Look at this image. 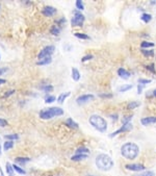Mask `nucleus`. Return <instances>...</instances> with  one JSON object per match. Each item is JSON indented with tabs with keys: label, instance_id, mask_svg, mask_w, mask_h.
Listing matches in <instances>:
<instances>
[{
	"label": "nucleus",
	"instance_id": "f257e3e1",
	"mask_svg": "<svg viewBox=\"0 0 156 176\" xmlns=\"http://www.w3.org/2000/svg\"><path fill=\"white\" fill-rule=\"evenodd\" d=\"M140 153V147L134 143H125L121 147V154L127 160H134Z\"/></svg>",
	"mask_w": 156,
	"mask_h": 176
},
{
	"label": "nucleus",
	"instance_id": "f03ea898",
	"mask_svg": "<svg viewBox=\"0 0 156 176\" xmlns=\"http://www.w3.org/2000/svg\"><path fill=\"white\" fill-rule=\"evenodd\" d=\"M95 164H96L98 169L101 170V171H108L114 167V161L108 154L101 153V154L97 155Z\"/></svg>",
	"mask_w": 156,
	"mask_h": 176
},
{
	"label": "nucleus",
	"instance_id": "7ed1b4c3",
	"mask_svg": "<svg viewBox=\"0 0 156 176\" xmlns=\"http://www.w3.org/2000/svg\"><path fill=\"white\" fill-rule=\"evenodd\" d=\"M90 124L94 127L95 129H97L100 132H104L106 131L107 129V122L106 120L102 118L101 116H98V115H92L89 119Z\"/></svg>",
	"mask_w": 156,
	"mask_h": 176
},
{
	"label": "nucleus",
	"instance_id": "20e7f679",
	"mask_svg": "<svg viewBox=\"0 0 156 176\" xmlns=\"http://www.w3.org/2000/svg\"><path fill=\"white\" fill-rule=\"evenodd\" d=\"M39 115H40L41 119L49 120L56 116H63V115H64V110L60 108V107L53 106V107H50V108H45V110L41 111Z\"/></svg>",
	"mask_w": 156,
	"mask_h": 176
},
{
	"label": "nucleus",
	"instance_id": "39448f33",
	"mask_svg": "<svg viewBox=\"0 0 156 176\" xmlns=\"http://www.w3.org/2000/svg\"><path fill=\"white\" fill-rule=\"evenodd\" d=\"M73 18L71 20V24L72 26H77V27H81L83 25V22H84L85 18L82 14H81L79 11H74L73 12Z\"/></svg>",
	"mask_w": 156,
	"mask_h": 176
},
{
	"label": "nucleus",
	"instance_id": "423d86ee",
	"mask_svg": "<svg viewBox=\"0 0 156 176\" xmlns=\"http://www.w3.org/2000/svg\"><path fill=\"white\" fill-rule=\"evenodd\" d=\"M54 51H55V47L53 45H49V46H46V47H44L40 51V53L38 54L39 61L42 60V58H44V57L51 56V55L54 53Z\"/></svg>",
	"mask_w": 156,
	"mask_h": 176
},
{
	"label": "nucleus",
	"instance_id": "0eeeda50",
	"mask_svg": "<svg viewBox=\"0 0 156 176\" xmlns=\"http://www.w3.org/2000/svg\"><path fill=\"white\" fill-rule=\"evenodd\" d=\"M133 128V125L131 123H126V124H123L122 126H121L120 129H118V130L114 131L112 133H110L109 134V137L110 138H115L116 136H118L119 133H122V132H127V131H130L131 129Z\"/></svg>",
	"mask_w": 156,
	"mask_h": 176
},
{
	"label": "nucleus",
	"instance_id": "6e6552de",
	"mask_svg": "<svg viewBox=\"0 0 156 176\" xmlns=\"http://www.w3.org/2000/svg\"><path fill=\"white\" fill-rule=\"evenodd\" d=\"M94 98H95L94 95H92V94H84V95H80L79 97H77L76 102H77V104H79V105H83V104H85V103L92 101Z\"/></svg>",
	"mask_w": 156,
	"mask_h": 176
},
{
	"label": "nucleus",
	"instance_id": "1a4fd4ad",
	"mask_svg": "<svg viewBox=\"0 0 156 176\" xmlns=\"http://www.w3.org/2000/svg\"><path fill=\"white\" fill-rule=\"evenodd\" d=\"M125 168L129 171H133V172H140V171H144L146 169V167L142 164H128L125 166Z\"/></svg>",
	"mask_w": 156,
	"mask_h": 176
},
{
	"label": "nucleus",
	"instance_id": "9d476101",
	"mask_svg": "<svg viewBox=\"0 0 156 176\" xmlns=\"http://www.w3.org/2000/svg\"><path fill=\"white\" fill-rule=\"evenodd\" d=\"M56 8L53 6H50V5H47V6H45L44 8H43L42 13L44 16L46 17H52V16H54L55 14H56Z\"/></svg>",
	"mask_w": 156,
	"mask_h": 176
},
{
	"label": "nucleus",
	"instance_id": "9b49d317",
	"mask_svg": "<svg viewBox=\"0 0 156 176\" xmlns=\"http://www.w3.org/2000/svg\"><path fill=\"white\" fill-rule=\"evenodd\" d=\"M141 123L144 126H148L150 124H155L156 123V117H146L141 120Z\"/></svg>",
	"mask_w": 156,
	"mask_h": 176
},
{
	"label": "nucleus",
	"instance_id": "f8f14e48",
	"mask_svg": "<svg viewBox=\"0 0 156 176\" xmlns=\"http://www.w3.org/2000/svg\"><path fill=\"white\" fill-rule=\"evenodd\" d=\"M118 75L121 77V78L128 79V78H130V76H131V73H130L129 71H127V70H125L124 68H120V69L118 70Z\"/></svg>",
	"mask_w": 156,
	"mask_h": 176
},
{
	"label": "nucleus",
	"instance_id": "ddd939ff",
	"mask_svg": "<svg viewBox=\"0 0 156 176\" xmlns=\"http://www.w3.org/2000/svg\"><path fill=\"white\" fill-rule=\"evenodd\" d=\"M66 125H67V126L70 127V128H73V129H77L78 127H79V125H78L77 122L74 121L72 118H68V119H67Z\"/></svg>",
	"mask_w": 156,
	"mask_h": 176
},
{
	"label": "nucleus",
	"instance_id": "4468645a",
	"mask_svg": "<svg viewBox=\"0 0 156 176\" xmlns=\"http://www.w3.org/2000/svg\"><path fill=\"white\" fill-rule=\"evenodd\" d=\"M89 154H77V153H76L75 155H73V156L71 157V160L73 161V162H80V161L86 160Z\"/></svg>",
	"mask_w": 156,
	"mask_h": 176
},
{
	"label": "nucleus",
	"instance_id": "2eb2a0df",
	"mask_svg": "<svg viewBox=\"0 0 156 176\" xmlns=\"http://www.w3.org/2000/svg\"><path fill=\"white\" fill-rule=\"evenodd\" d=\"M70 95H71V92H65V93H62L60 95L58 96V98H57V101H58V103H64V101Z\"/></svg>",
	"mask_w": 156,
	"mask_h": 176
},
{
	"label": "nucleus",
	"instance_id": "dca6fc26",
	"mask_svg": "<svg viewBox=\"0 0 156 176\" xmlns=\"http://www.w3.org/2000/svg\"><path fill=\"white\" fill-rule=\"evenodd\" d=\"M5 170H6V173L8 174V176H14L15 175V170L13 168V165L11 163H6L5 165Z\"/></svg>",
	"mask_w": 156,
	"mask_h": 176
},
{
	"label": "nucleus",
	"instance_id": "f3484780",
	"mask_svg": "<svg viewBox=\"0 0 156 176\" xmlns=\"http://www.w3.org/2000/svg\"><path fill=\"white\" fill-rule=\"evenodd\" d=\"M52 62V57L49 56V57H44V58H42V60H40L38 63H37V65H39V66H44V65H48L50 64V63Z\"/></svg>",
	"mask_w": 156,
	"mask_h": 176
},
{
	"label": "nucleus",
	"instance_id": "a211bd4d",
	"mask_svg": "<svg viewBox=\"0 0 156 176\" xmlns=\"http://www.w3.org/2000/svg\"><path fill=\"white\" fill-rule=\"evenodd\" d=\"M72 78L75 81H78L80 79V73L76 68H72Z\"/></svg>",
	"mask_w": 156,
	"mask_h": 176
},
{
	"label": "nucleus",
	"instance_id": "6ab92c4d",
	"mask_svg": "<svg viewBox=\"0 0 156 176\" xmlns=\"http://www.w3.org/2000/svg\"><path fill=\"white\" fill-rule=\"evenodd\" d=\"M16 163H18V164H22V165H24V164H26V163H29L30 162V158L29 157H21V156H18V157H16Z\"/></svg>",
	"mask_w": 156,
	"mask_h": 176
},
{
	"label": "nucleus",
	"instance_id": "aec40b11",
	"mask_svg": "<svg viewBox=\"0 0 156 176\" xmlns=\"http://www.w3.org/2000/svg\"><path fill=\"white\" fill-rule=\"evenodd\" d=\"M76 153H77V154H89V153H90V150H89L86 147H83L82 146V147L77 148Z\"/></svg>",
	"mask_w": 156,
	"mask_h": 176
},
{
	"label": "nucleus",
	"instance_id": "412c9836",
	"mask_svg": "<svg viewBox=\"0 0 156 176\" xmlns=\"http://www.w3.org/2000/svg\"><path fill=\"white\" fill-rule=\"evenodd\" d=\"M13 147H14V142H13V141H6V142L3 143V149H4L5 151L12 149Z\"/></svg>",
	"mask_w": 156,
	"mask_h": 176
},
{
	"label": "nucleus",
	"instance_id": "4be33fe9",
	"mask_svg": "<svg viewBox=\"0 0 156 176\" xmlns=\"http://www.w3.org/2000/svg\"><path fill=\"white\" fill-rule=\"evenodd\" d=\"M74 36L78 39H81V40H91V38L88 36V34H85V33H81V32H75L74 33Z\"/></svg>",
	"mask_w": 156,
	"mask_h": 176
},
{
	"label": "nucleus",
	"instance_id": "5701e85b",
	"mask_svg": "<svg viewBox=\"0 0 156 176\" xmlns=\"http://www.w3.org/2000/svg\"><path fill=\"white\" fill-rule=\"evenodd\" d=\"M132 84H123L122 87H120L119 88V92H121V93H123V92H126V91H129L132 89Z\"/></svg>",
	"mask_w": 156,
	"mask_h": 176
},
{
	"label": "nucleus",
	"instance_id": "b1692460",
	"mask_svg": "<svg viewBox=\"0 0 156 176\" xmlns=\"http://www.w3.org/2000/svg\"><path fill=\"white\" fill-rule=\"evenodd\" d=\"M141 19H142V21H144L145 23H148V22H150L151 21V19H152V16L150 14H143L142 15V17H141Z\"/></svg>",
	"mask_w": 156,
	"mask_h": 176
},
{
	"label": "nucleus",
	"instance_id": "393cba45",
	"mask_svg": "<svg viewBox=\"0 0 156 176\" xmlns=\"http://www.w3.org/2000/svg\"><path fill=\"white\" fill-rule=\"evenodd\" d=\"M50 32H51L53 36H58L59 33H60V28H59L58 26H56V25H54V26L51 27Z\"/></svg>",
	"mask_w": 156,
	"mask_h": 176
},
{
	"label": "nucleus",
	"instance_id": "a878e982",
	"mask_svg": "<svg viewBox=\"0 0 156 176\" xmlns=\"http://www.w3.org/2000/svg\"><path fill=\"white\" fill-rule=\"evenodd\" d=\"M141 47L142 48H150V47H154V43H152V42H146V41H144V42H142L141 43Z\"/></svg>",
	"mask_w": 156,
	"mask_h": 176
},
{
	"label": "nucleus",
	"instance_id": "bb28decb",
	"mask_svg": "<svg viewBox=\"0 0 156 176\" xmlns=\"http://www.w3.org/2000/svg\"><path fill=\"white\" fill-rule=\"evenodd\" d=\"M13 168H14L15 172H17V173H19V174H25V170H23L21 168V167L19 166H17V165H13Z\"/></svg>",
	"mask_w": 156,
	"mask_h": 176
},
{
	"label": "nucleus",
	"instance_id": "cd10ccee",
	"mask_svg": "<svg viewBox=\"0 0 156 176\" xmlns=\"http://www.w3.org/2000/svg\"><path fill=\"white\" fill-rule=\"evenodd\" d=\"M137 106H140V102H137V101H132V102H130L129 104H128V106H127V108L128 110H134L135 107H137Z\"/></svg>",
	"mask_w": 156,
	"mask_h": 176
},
{
	"label": "nucleus",
	"instance_id": "c85d7f7f",
	"mask_svg": "<svg viewBox=\"0 0 156 176\" xmlns=\"http://www.w3.org/2000/svg\"><path fill=\"white\" fill-rule=\"evenodd\" d=\"M5 139L8 141H13V140H18L19 139V136L17 133H13V134H6L5 136Z\"/></svg>",
	"mask_w": 156,
	"mask_h": 176
},
{
	"label": "nucleus",
	"instance_id": "c756f323",
	"mask_svg": "<svg viewBox=\"0 0 156 176\" xmlns=\"http://www.w3.org/2000/svg\"><path fill=\"white\" fill-rule=\"evenodd\" d=\"M75 5H76V7H77L78 11H83V10H84V5H83V3H82V1H81V0H77V1H76V3H75Z\"/></svg>",
	"mask_w": 156,
	"mask_h": 176
},
{
	"label": "nucleus",
	"instance_id": "7c9ffc66",
	"mask_svg": "<svg viewBox=\"0 0 156 176\" xmlns=\"http://www.w3.org/2000/svg\"><path fill=\"white\" fill-rule=\"evenodd\" d=\"M143 54L145 55V56L149 57V56H153L154 55V50H142Z\"/></svg>",
	"mask_w": 156,
	"mask_h": 176
},
{
	"label": "nucleus",
	"instance_id": "2f4dec72",
	"mask_svg": "<svg viewBox=\"0 0 156 176\" xmlns=\"http://www.w3.org/2000/svg\"><path fill=\"white\" fill-rule=\"evenodd\" d=\"M135 176H156V175L153 171H145V172H143V173L137 174V175H135Z\"/></svg>",
	"mask_w": 156,
	"mask_h": 176
},
{
	"label": "nucleus",
	"instance_id": "473e14b6",
	"mask_svg": "<svg viewBox=\"0 0 156 176\" xmlns=\"http://www.w3.org/2000/svg\"><path fill=\"white\" fill-rule=\"evenodd\" d=\"M41 89H42L43 91H45V92H47V93H49V92H52V91H53V87H52L51 84L43 86V87H41Z\"/></svg>",
	"mask_w": 156,
	"mask_h": 176
},
{
	"label": "nucleus",
	"instance_id": "72a5a7b5",
	"mask_svg": "<svg viewBox=\"0 0 156 176\" xmlns=\"http://www.w3.org/2000/svg\"><path fill=\"white\" fill-rule=\"evenodd\" d=\"M55 99H56V98H55V96H50V95H48L47 97L45 98V102L46 103H52V102H54L55 101Z\"/></svg>",
	"mask_w": 156,
	"mask_h": 176
},
{
	"label": "nucleus",
	"instance_id": "f704fd0d",
	"mask_svg": "<svg viewBox=\"0 0 156 176\" xmlns=\"http://www.w3.org/2000/svg\"><path fill=\"white\" fill-rule=\"evenodd\" d=\"M138 83H140V84H143V86H144V84H148V83H151V79H145V78H138Z\"/></svg>",
	"mask_w": 156,
	"mask_h": 176
},
{
	"label": "nucleus",
	"instance_id": "c9c22d12",
	"mask_svg": "<svg viewBox=\"0 0 156 176\" xmlns=\"http://www.w3.org/2000/svg\"><path fill=\"white\" fill-rule=\"evenodd\" d=\"M93 57H94V56H93V54H86V55H84V56H82V58H81V62H82V63L88 62V61L92 60Z\"/></svg>",
	"mask_w": 156,
	"mask_h": 176
},
{
	"label": "nucleus",
	"instance_id": "e433bc0d",
	"mask_svg": "<svg viewBox=\"0 0 156 176\" xmlns=\"http://www.w3.org/2000/svg\"><path fill=\"white\" fill-rule=\"evenodd\" d=\"M133 116H125L123 118V120H122V122H123V124H126V123H130V120L132 119Z\"/></svg>",
	"mask_w": 156,
	"mask_h": 176
},
{
	"label": "nucleus",
	"instance_id": "4c0bfd02",
	"mask_svg": "<svg viewBox=\"0 0 156 176\" xmlns=\"http://www.w3.org/2000/svg\"><path fill=\"white\" fill-rule=\"evenodd\" d=\"M7 124L8 122L6 121L5 119H2V118H0V127H5L7 126Z\"/></svg>",
	"mask_w": 156,
	"mask_h": 176
},
{
	"label": "nucleus",
	"instance_id": "58836bf2",
	"mask_svg": "<svg viewBox=\"0 0 156 176\" xmlns=\"http://www.w3.org/2000/svg\"><path fill=\"white\" fill-rule=\"evenodd\" d=\"M146 68L149 71H151L152 73H154V74H156V71H155V69H154V64H151V65H148V66H146Z\"/></svg>",
	"mask_w": 156,
	"mask_h": 176
},
{
	"label": "nucleus",
	"instance_id": "ea45409f",
	"mask_svg": "<svg viewBox=\"0 0 156 176\" xmlns=\"http://www.w3.org/2000/svg\"><path fill=\"white\" fill-rule=\"evenodd\" d=\"M99 97H101V98H111V97H112V95H111V94H100Z\"/></svg>",
	"mask_w": 156,
	"mask_h": 176
},
{
	"label": "nucleus",
	"instance_id": "a19ab883",
	"mask_svg": "<svg viewBox=\"0 0 156 176\" xmlns=\"http://www.w3.org/2000/svg\"><path fill=\"white\" fill-rule=\"evenodd\" d=\"M14 93H15V90L7 91V92H6V94H4V96H3V97H8V96L13 95V94H14Z\"/></svg>",
	"mask_w": 156,
	"mask_h": 176
},
{
	"label": "nucleus",
	"instance_id": "79ce46f5",
	"mask_svg": "<svg viewBox=\"0 0 156 176\" xmlns=\"http://www.w3.org/2000/svg\"><path fill=\"white\" fill-rule=\"evenodd\" d=\"M143 89H144V86H143V84H137V93L142 94Z\"/></svg>",
	"mask_w": 156,
	"mask_h": 176
},
{
	"label": "nucleus",
	"instance_id": "37998d69",
	"mask_svg": "<svg viewBox=\"0 0 156 176\" xmlns=\"http://www.w3.org/2000/svg\"><path fill=\"white\" fill-rule=\"evenodd\" d=\"M6 71H7L6 68H0V75H2V74L5 73Z\"/></svg>",
	"mask_w": 156,
	"mask_h": 176
},
{
	"label": "nucleus",
	"instance_id": "c03bdc74",
	"mask_svg": "<svg viewBox=\"0 0 156 176\" xmlns=\"http://www.w3.org/2000/svg\"><path fill=\"white\" fill-rule=\"evenodd\" d=\"M111 118H112V120H115V121H116V120H118V115H111Z\"/></svg>",
	"mask_w": 156,
	"mask_h": 176
},
{
	"label": "nucleus",
	"instance_id": "a18cd8bd",
	"mask_svg": "<svg viewBox=\"0 0 156 176\" xmlns=\"http://www.w3.org/2000/svg\"><path fill=\"white\" fill-rule=\"evenodd\" d=\"M56 22H57V23H58V25H59V24H60V23H65V22H66V20H65L64 18H62V19L59 20V21H56Z\"/></svg>",
	"mask_w": 156,
	"mask_h": 176
},
{
	"label": "nucleus",
	"instance_id": "49530a36",
	"mask_svg": "<svg viewBox=\"0 0 156 176\" xmlns=\"http://www.w3.org/2000/svg\"><path fill=\"white\" fill-rule=\"evenodd\" d=\"M6 82V80L5 79H2V78H0V84H3V83Z\"/></svg>",
	"mask_w": 156,
	"mask_h": 176
},
{
	"label": "nucleus",
	"instance_id": "de8ad7c7",
	"mask_svg": "<svg viewBox=\"0 0 156 176\" xmlns=\"http://www.w3.org/2000/svg\"><path fill=\"white\" fill-rule=\"evenodd\" d=\"M1 143H2V141H1V138H0V155H1Z\"/></svg>",
	"mask_w": 156,
	"mask_h": 176
},
{
	"label": "nucleus",
	"instance_id": "09e8293b",
	"mask_svg": "<svg viewBox=\"0 0 156 176\" xmlns=\"http://www.w3.org/2000/svg\"><path fill=\"white\" fill-rule=\"evenodd\" d=\"M152 93H153V96H154V97H156V89L153 91V92H152Z\"/></svg>",
	"mask_w": 156,
	"mask_h": 176
},
{
	"label": "nucleus",
	"instance_id": "8fccbe9b",
	"mask_svg": "<svg viewBox=\"0 0 156 176\" xmlns=\"http://www.w3.org/2000/svg\"><path fill=\"white\" fill-rule=\"evenodd\" d=\"M88 176H95V175H88Z\"/></svg>",
	"mask_w": 156,
	"mask_h": 176
}]
</instances>
